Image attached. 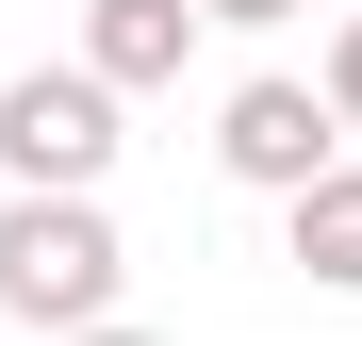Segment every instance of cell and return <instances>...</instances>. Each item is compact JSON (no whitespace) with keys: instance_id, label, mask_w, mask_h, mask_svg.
I'll return each instance as SVG.
<instances>
[{"instance_id":"cell-1","label":"cell","mask_w":362,"mask_h":346,"mask_svg":"<svg viewBox=\"0 0 362 346\" xmlns=\"http://www.w3.org/2000/svg\"><path fill=\"white\" fill-rule=\"evenodd\" d=\"M0 313H17V330H99L115 313L99 198H17V214H0Z\"/></svg>"},{"instance_id":"cell-2","label":"cell","mask_w":362,"mask_h":346,"mask_svg":"<svg viewBox=\"0 0 362 346\" xmlns=\"http://www.w3.org/2000/svg\"><path fill=\"white\" fill-rule=\"evenodd\" d=\"M0 165H17V198H99V165H115V83H99V67L0 83Z\"/></svg>"},{"instance_id":"cell-3","label":"cell","mask_w":362,"mask_h":346,"mask_svg":"<svg viewBox=\"0 0 362 346\" xmlns=\"http://www.w3.org/2000/svg\"><path fill=\"white\" fill-rule=\"evenodd\" d=\"M329 132H346V115H329L313 83H230L214 165H230V182H264V198H313V182H329Z\"/></svg>"},{"instance_id":"cell-4","label":"cell","mask_w":362,"mask_h":346,"mask_svg":"<svg viewBox=\"0 0 362 346\" xmlns=\"http://www.w3.org/2000/svg\"><path fill=\"white\" fill-rule=\"evenodd\" d=\"M181 50H198V0H83V67H99L115 99L181 83Z\"/></svg>"},{"instance_id":"cell-5","label":"cell","mask_w":362,"mask_h":346,"mask_svg":"<svg viewBox=\"0 0 362 346\" xmlns=\"http://www.w3.org/2000/svg\"><path fill=\"white\" fill-rule=\"evenodd\" d=\"M296 280H313V297L362 280V165H329V182L296 198Z\"/></svg>"},{"instance_id":"cell-6","label":"cell","mask_w":362,"mask_h":346,"mask_svg":"<svg viewBox=\"0 0 362 346\" xmlns=\"http://www.w3.org/2000/svg\"><path fill=\"white\" fill-rule=\"evenodd\" d=\"M313 99H329V115H346V132H362V17L329 33V67H313Z\"/></svg>"},{"instance_id":"cell-7","label":"cell","mask_w":362,"mask_h":346,"mask_svg":"<svg viewBox=\"0 0 362 346\" xmlns=\"http://www.w3.org/2000/svg\"><path fill=\"white\" fill-rule=\"evenodd\" d=\"M198 17H296V0H198Z\"/></svg>"}]
</instances>
